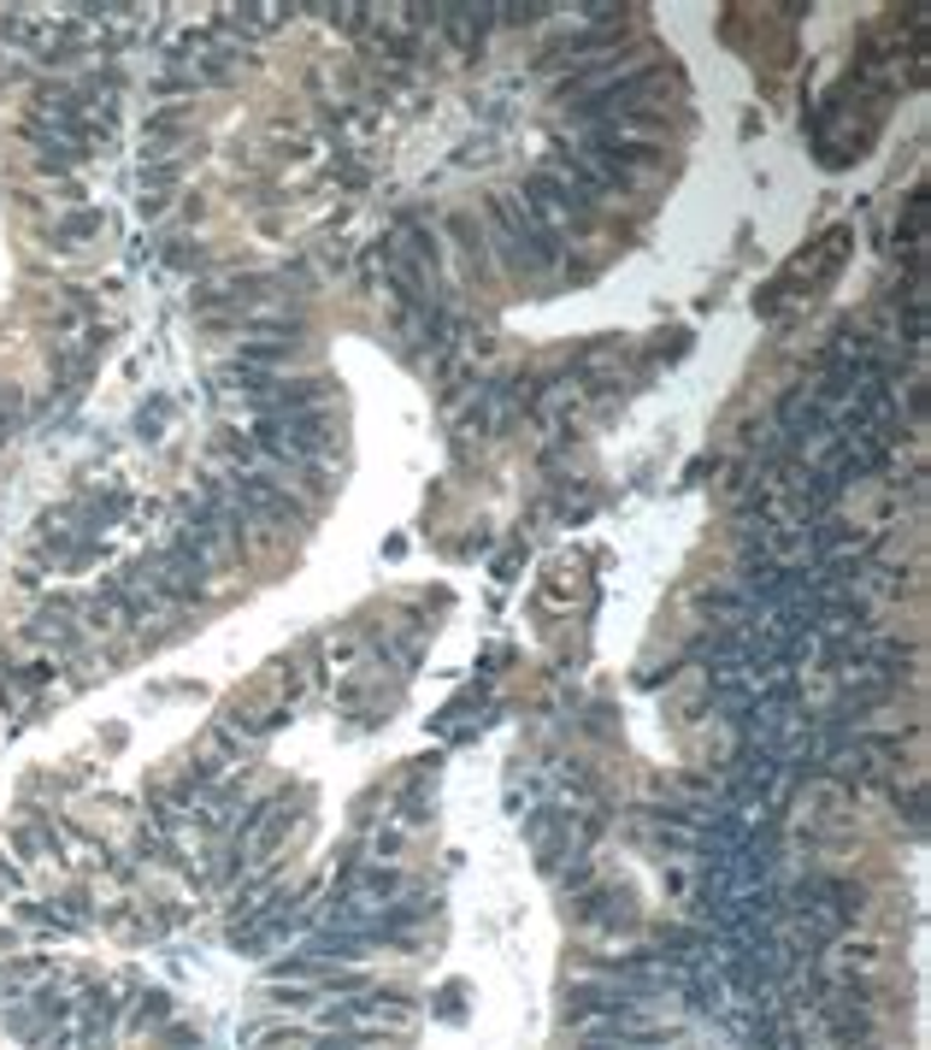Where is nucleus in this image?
I'll return each instance as SVG.
<instances>
[{"label":"nucleus","mask_w":931,"mask_h":1050,"mask_svg":"<svg viewBox=\"0 0 931 1050\" xmlns=\"http://www.w3.org/2000/svg\"><path fill=\"white\" fill-rule=\"evenodd\" d=\"M171 1015V997L166 992H136V1027H160Z\"/></svg>","instance_id":"obj_1"}]
</instances>
